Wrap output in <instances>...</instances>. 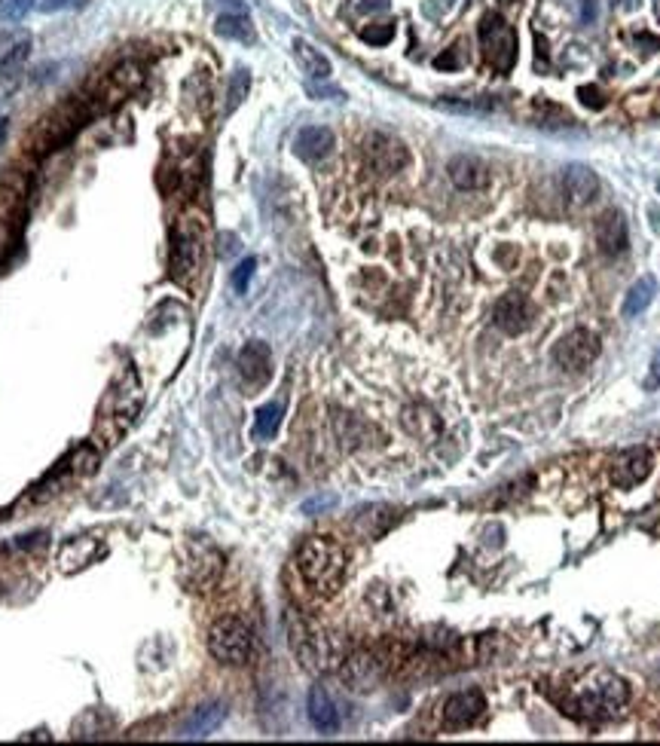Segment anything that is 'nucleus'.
<instances>
[{"label": "nucleus", "instance_id": "nucleus-1", "mask_svg": "<svg viewBox=\"0 0 660 746\" xmlns=\"http://www.w3.org/2000/svg\"><path fill=\"white\" fill-rule=\"evenodd\" d=\"M297 572L318 597H334L345 579V551L336 539L312 535L297 551Z\"/></svg>", "mask_w": 660, "mask_h": 746}, {"label": "nucleus", "instance_id": "nucleus-2", "mask_svg": "<svg viewBox=\"0 0 660 746\" xmlns=\"http://www.w3.org/2000/svg\"><path fill=\"white\" fill-rule=\"evenodd\" d=\"M630 704V685L615 673H599L575 694V713L584 719H615Z\"/></svg>", "mask_w": 660, "mask_h": 746}, {"label": "nucleus", "instance_id": "nucleus-3", "mask_svg": "<svg viewBox=\"0 0 660 746\" xmlns=\"http://www.w3.org/2000/svg\"><path fill=\"white\" fill-rule=\"evenodd\" d=\"M291 646L294 655L300 657V664L306 670H334L340 664V652H336V643L327 637L325 630H318L316 624L306 621H291Z\"/></svg>", "mask_w": 660, "mask_h": 746}, {"label": "nucleus", "instance_id": "nucleus-4", "mask_svg": "<svg viewBox=\"0 0 660 746\" xmlns=\"http://www.w3.org/2000/svg\"><path fill=\"white\" fill-rule=\"evenodd\" d=\"M251 630H248L245 621L239 618H217L208 630V652L214 655V661L230 664V667H239L251 657Z\"/></svg>", "mask_w": 660, "mask_h": 746}, {"label": "nucleus", "instance_id": "nucleus-5", "mask_svg": "<svg viewBox=\"0 0 660 746\" xmlns=\"http://www.w3.org/2000/svg\"><path fill=\"white\" fill-rule=\"evenodd\" d=\"M480 46L486 61L498 74H511L517 65V34L508 25V19H502L498 13L483 15L480 22Z\"/></svg>", "mask_w": 660, "mask_h": 746}, {"label": "nucleus", "instance_id": "nucleus-6", "mask_svg": "<svg viewBox=\"0 0 660 746\" xmlns=\"http://www.w3.org/2000/svg\"><path fill=\"white\" fill-rule=\"evenodd\" d=\"M223 572V557L214 544H208L205 539H193L187 544V553H184V566H181V579L187 584V590H208L214 588L217 579Z\"/></svg>", "mask_w": 660, "mask_h": 746}, {"label": "nucleus", "instance_id": "nucleus-7", "mask_svg": "<svg viewBox=\"0 0 660 746\" xmlns=\"http://www.w3.org/2000/svg\"><path fill=\"white\" fill-rule=\"evenodd\" d=\"M86 117H90V110H83V101H71V104H64V108H59L52 117L43 119V126H40L37 150L46 154V150L61 147L68 138H74V132L86 123Z\"/></svg>", "mask_w": 660, "mask_h": 746}, {"label": "nucleus", "instance_id": "nucleus-8", "mask_svg": "<svg viewBox=\"0 0 660 746\" xmlns=\"http://www.w3.org/2000/svg\"><path fill=\"white\" fill-rule=\"evenodd\" d=\"M599 349L602 346L597 334L587 331V327H575V331H569L566 336H560V343L553 346V361H557L560 367H566V371L578 373L599 358Z\"/></svg>", "mask_w": 660, "mask_h": 746}, {"label": "nucleus", "instance_id": "nucleus-9", "mask_svg": "<svg viewBox=\"0 0 660 746\" xmlns=\"http://www.w3.org/2000/svg\"><path fill=\"white\" fill-rule=\"evenodd\" d=\"M364 163L370 172L376 175H398L401 168H407L410 163V150L404 147V141H398L394 135L373 132L367 135L364 141Z\"/></svg>", "mask_w": 660, "mask_h": 746}, {"label": "nucleus", "instance_id": "nucleus-10", "mask_svg": "<svg viewBox=\"0 0 660 746\" xmlns=\"http://www.w3.org/2000/svg\"><path fill=\"white\" fill-rule=\"evenodd\" d=\"M535 316H538L535 303L529 300L526 294H520V291L502 294V297L495 300V307H493V322H495V327H498V331H504V334H511V336L526 334L529 327L535 325Z\"/></svg>", "mask_w": 660, "mask_h": 746}, {"label": "nucleus", "instance_id": "nucleus-11", "mask_svg": "<svg viewBox=\"0 0 660 746\" xmlns=\"http://www.w3.org/2000/svg\"><path fill=\"white\" fill-rule=\"evenodd\" d=\"M199 258H203V242L199 232L190 227H178L172 232V254H168V269H172L174 282H187L196 272Z\"/></svg>", "mask_w": 660, "mask_h": 746}, {"label": "nucleus", "instance_id": "nucleus-12", "mask_svg": "<svg viewBox=\"0 0 660 746\" xmlns=\"http://www.w3.org/2000/svg\"><path fill=\"white\" fill-rule=\"evenodd\" d=\"M651 468H655V456H651L648 447H630V450L618 453L615 462H611V480L621 489H633L651 475Z\"/></svg>", "mask_w": 660, "mask_h": 746}, {"label": "nucleus", "instance_id": "nucleus-13", "mask_svg": "<svg viewBox=\"0 0 660 746\" xmlns=\"http://www.w3.org/2000/svg\"><path fill=\"white\" fill-rule=\"evenodd\" d=\"M593 236H597V245L606 258H621L627 251V242H630V232H627V218L618 208H608L602 212L597 223H593Z\"/></svg>", "mask_w": 660, "mask_h": 746}, {"label": "nucleus", "instance_id": "nucleus-14", "mask_svg": "<svg viewBox=\"0 0 660 746\" xmlns=\"http://www.w3.org/2000/svg\"><path fill=\"white\" fill-rule=\"evenodd\" d=\"M447 175H449V181H453L458 190H465V194H477V190H486L489 181H493V172H489V165L483 163L480 156H471V154H458V156L449 159Z\"/></svg>", "mask_w": 660, "mask_h": 746}, {"label": "nucleus", "instance_id": "nucleus-15", "mask_svg": "<svg viewBox=\"0 0 660 746\" xmlns=\"http://www.w3.org/2000/svg\"><path fill=\"white\" fill-rule=\"evenodd\" d=\"M562 194L575 208L590 205L599 194V178L590 165L584 163H571L566 165V175H562Z\"/></svg>", "mask_w": 660, "mask_h": 746}, {"label": "nucleus", "instance_id": "nucleus-16", "mask_svg": "<svg viewBox=\"0 0 660 746\" xmlns=\"http://www.w3.org/2000/svg\"><path fill=\"white\" fill-rule=\"evenodd\" d=\"M483 710H486V701H483V694L477 688H471V692H458L453 697H447L444 725L447 728H468L483 716Z\"/></svg>", "mask_w": 660, "mask_h": 746}, {"label": "nucleus", "instance_id": "nucleus-17", "mask_svg": "<svg viewBox=\"0 0 660 746\" xmlns=\"http://www.w3.org/2000/svg\"><path fill=\"white\" fill-rule=\"evenodd\" d=\"M272 373V355L269 346L260 340L245 343L239 352V376L248 382V386H263Z\"/></svg>", "mask_w": 660, "mask_h": 746}, {"label": "nucleus", "instance_id": "nucleus-18", "mask_svg": "<svg viewBox=\"0 0 660 746\" xmlns=\"http://www.w3.org/2000/svg\"><path fill=\"white\" fill-rule=\"evenodd\" d=\"M334 147H336V135L330 132L327 126H306L294 138L297 156L306 159V163H321V159L334 154Z\"/></svg>", "mask_w": 660, "mask_h": 746}, {"label": "nucleus", "instance_id": "nucleus-19", "mask_svg": "<svg viewBox=\"0 0 660 746\" xmlns=\"http://www.w3.org/2000/svg\"><path fill=\"white\" fill-rule=\"evenodd\" d=\"M306 707H309V722L321 734L340 732V713H336L334 701H330V694L321 685H316L309 692V704H306Z\"/></svg>", "mask_w": 660, "mask_h": 746}, {"label": "nucleus", "instance_id": "nucleus-20", "mask_svg": "<svg viewBox=\"0 0 660 746\" xmlns=\"http://www.w3.org/2000/svg\"><path fill=\"white\" fill-rule=\"evenodd\" d=\"M294 59H297V65L303 68V74H309L312 80H327L330 74H334L327 55L321 50H316V46H312L309 40H303V37L294 40Z\"/></svg>", "mask_w": 660, "mask_h": 746}, {"label": "nucleus", "instance_id": "nucleus-21", "mask_svg": "<svg viewBox=\"0 0 660 746\" xmlns=\"http://www.w3.org/2000/svg\"><path fill=\"white\" fill-rule=\"evenodd\" d=\"M223 716H227L223 704H205V707L193 710V716L184 722L181 737H193V741H196V737H208L223 722Z\"/></svg>", "mask_w": 660, "mask_h": 746}, {"label": "nucleus", "instance_id": "nucleus-22", "mask_svg": "<svg viewBox=\"0 0 660 746\" xmlns=\"http://www.w3.org/2000/svg\"><path fill=\"white\" fill-rule=\"evenodd\" d=\"M104 548L99 542H92V539H74L71 544H64L61 548V557H59V563L64 572H80V569H86L92 563L95 557H101Z\"/></svg>", "mask_w": 660, "mask_h": 746}, {"label": "nucleus", "instance_id": "nucleus-23", "mask_svg": "<svg viewBox=\"0 0 660 746\" xmlns=\"http://www.w3.org/2000/svg\"><path fill=\"white\" fill-rule=\"evenodd\" d=\"M655 297H657V279L655 276H642L639 282H633V288L624 297V316L627 318L642 316V312L655 303Z\"/></svg>", "mask_w": 660, "mask_h": 746}, {"label": "nucleus", "instance_id": "nucleus-24", "mask_svg": "<svg viewBox=\"0 0 660 746\" xmlns=\"http://www.w3.org/2000/svg\"><path fill=\"white\" fill-rule=\"evenodd\" d=\"M28 55H31V37H22L19 43H13L10 52H6L4 59H0V83H4V86H13L15 80H19L22 71H25Z\"/></svg>", "mask_w": 660, "mask_h": 746}, {"label": "nucleus", "instance_id": "nucleus-25", "mask_svg": "<svg viewBox=\"0 0 660 746\" xmlns=\"http://www.w3.org/2000/svg\"><path fill=\"white\" fill-rule=\"evenodd\" d=\"M214 31H217L221 37L241 40V43H251V40H254V25H251V19H248L245 10L223 13L221 19L214 22Z\"/></svg>", "mask_w": 660, "mask_h": 746}, {"label": "nucleus", "instance_id": "nucleus-26", "mask_svg": "<svg viewBox=\"0 0 660 746\" xmlns=\"http://www.w3.org/2000/svg\"><path fill=\"white\" fill-rule=\"evenodd\" d=\"M376 676H380V661L373 655H358L345 664V679L355 688H367L370 682H376Z\"/></svg>", "mask_w": 660, "mask_h": 746}, {"label": "nucleus", "instance_id": "nucleus-27", "mask_svg": "<svg viewBox=\"0 0 660 746\" xmlns=\"http://www.w3.org/2000/svg\"><path fill=\"white\" fill-rule=\"evenodd\" d=\"M281 404H263L260 411H257V422H254V435L257 438H272L278 431L281 425Z\"/></svg>", "mask_w": 660, "mask_h": 746}, {"label": "nucleus", "instance_id": "nucleus-28", "mask_svg": "<svg viewBox=\"0 0 660 746\" xmlns=\"http://www.w3.org/2000/svg\"><path fill=\"white\" fill-rule=\"evenodd\" d=\"M248 90H251V74H248L245 68H239L236 74H232V80H230V92H227V114H232V110L239 108L241 101L248 99Z\"/></svg>", "mask_w": 660, "mask_h": 746}, {"label": "nucleus", "instance_id": "nucleus-29", "mask_svg": "<svg viewBox=\"0 0 660 746\" xmlns=\"http://www.w3.org/2000/svg\"><path fill=\"white\" fill-rule=\"evenodd\" d=\"M31 10H34V0H0V22L4 25H19Z\"/></svg>", "mask_w": 660, "mask_h": 746}, {"label": "nucleus", "instance_id": "nucleus-30", "mask_svg": "<svg viewBox=\"0 0 660 746\" xmlns=\"http://www.w3.org/2000/svg\"><path fill=\"white\" fill-rule=\"evenodd\" d=\"M444 110H456V114H489L495 110L498 104L493 99H474V101H456V99H444L440 101Z\"/></svg>", "mask_w": 660, "mask_h": 746}, {"label": "nucleus", "instance_id": "nucleus-31", "mask_svg": "<svg viewBox=\"0 0 660 746\" xmlns=\"http://www.w3.org/2000/svg\"><path fill=\"white\" fill-rule=\"evenodd\" d=\"M254 269H257V260L254 258H245L236 267V272H232V288H236L239 294L248 291V285H251V279H254Z\"/></svg>", "mask_w": 660, "mask_h": 746}, {"label": "nucleus", "instance_id": "nucleus-32", "mask_svg": "<svg viewBox=\"0 0 660 746\" xmlns=\"http://www.w3.org/2000/svg\"><path fill=\"white\" fill-rule=\"evenodd\" d=\"M394 37V25H370L361 31V40H367V43H373V46H385L389 40Z\"/></svg>", "mask_w": 660, "mask_h": 746}, {"label": "nucleus", "instance_id": "nucleus-33", "mask_svg": "<svg viewBox=\"0 0 660 746\" xmlns=\"http://www.w3.org/2000/svg\"><path fill=\"white\" fill-rule=\"evenodd\" d=\"M90 0H40L43 13H61V10H83Z\"/></svg>", "mask_w": 660, "mask_h": 746}, {"label": "nucleus", "instance_id": "nucleus-34", "mask_svg": "<svg viewBox=\"0 0 660 746\" xmlns=\"http://www.w3.org/2000/svg\"><path fill=\"white\" fill-rule=\"evenodd\" d=\"M578 95H581V101L587 104V108H606V99H602V92L597 90V86H581Z\"/></svg>", "mask_w": 660, "mask_h": 746}, {"label": "nucleus", "instance_id": "nucleus-35", "mask_svg": "<svg viewBox=\"0 0 660 746\" xmlns=\"http://www.w3.org/2000/svg\"><path fill=\"white\" fill-rule=\"evenodd\" d=\"M597 15H599L597 0H584V4H581V22H584V25H587V22H597Z\"/></svg>", "mask_w": 660, "mask_h": 746}, {"label": "nucleus", "instance_id": "nucleus-36", "mask_svg": "<svg viewBox=\"0 0 660 746\" xmlns=\"http://www.w3.org/2000/svg\"><path fill=\"white\" fill-rule=\"evenodd\" d=\"M434 68H458L456 50H449L447 55H438V59H434Z\"/></svg>", "mask_w": 660, "mask_h": 746}, {"label": "nucleus", "instance_id": "nucleus-37", "mask_svg": "<svg viewBox=\"0 0 660 746\" xmlns=\"http://www.w3.org/2000/svg\"><path fill=\"white\" fill-rule=\"evenodd\" d=\"M6 129H10V123H6V117H0V144L6 138Z\"/></svg>", "mask_w": 660, "mask_h": 746}, {"label": "nucleus", "instance_id": "nucleus-38", "mask_svg": "<svg viewBox=\"0 0 660 746\" xmlns=\"http://www.w3.org/2000/svg\"><path fill=\"white\" fill-rule=\"evenodd\" d=\"M502 4H517V0H502Z\"/></svg>", "mask_w": 660, "mask_h": 746}, {"label": "nucleus", "instance_id": "nucleus-39", "mask_svg": "<svg viewBox=\"0 0 660 746\" xmlns=\"http://www.w3.org/2000/svg\"><path fill=\"white\" fill-rule=\"evenodd\" d=\"M657 376H660V358H657Z\"/></svg>", "mask_w": 660, "mask_h": 746}]
</instances>
